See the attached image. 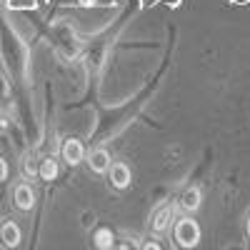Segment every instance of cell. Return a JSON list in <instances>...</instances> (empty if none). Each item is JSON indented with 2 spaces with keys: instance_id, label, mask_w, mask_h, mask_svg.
<instances>
[{
  "instance_id": "obj_1",
  "label": "cell",
  "mask_w": 250,
  "mask_h": 250,
  "mask_svg": "<svg viewBox=\"0 0 250 250\" xmlns=\"http://www.w3.org/2000/svg\"><path fill=\"white\" fill-rule=\"evenodd\" d=\"M175 240L180 248H195L200 243V228L195 220L190 218H183L175 223Z\"/></svg>"
},
{
  "instance_id": "obj_2",
  "label": "cell",
  "mask_w": 250,
  "mask_h": 250,
  "mask_svg": "<svg viewBox=\"0 0 250 250\" xmlns=\"http://www.w3.org/2000/svg\"><path fill=\"white\" fill-rule=\"evenodd\" d=\"M130 168L125 163H113L110 165V183L113 188H118V190H123V188H128L130 185Z\"/></svg>"
},
{
  "instance_id": "obj_3",
  "label": "cell",
  "mask_w": 250,
  "mask_h": 250,
  "mask_svg": "<svg viewBox=\"0 0 250 250\" xmlns=\"http://www.w3.org/2000/svg\"><path fill=\"white\" fill-rule=\"evenodd\" d=\"M62 158H65L68 165H78L83 160V145H80V140L70 138V140L62 143Z\"/></svg>"
},
{
  "instance_id": "obj_4",
  "label": "cell",
  "mask_w": 250,
  "mask_h": 250,
  "mask_svg": "<svg viewBox=\"0 0 250 250\" xmlns=\"http://www.w3.org/2000/svg\"><path fill=\"white\" fill-rule=\"evenodd\" d=\"M15 205L20 210H30L35 205V193L30 190V185H18L15 188Z\"/></svg>"
},
{
  "instance_id": "obj_5",
  "label": "cell",
  "mask_w": 250,
  "mask_h": 250,
  "mask_svg": "<svg viewBox=\"0 0 250 250\" xmlns=\"http://www.w3.org/2000/svg\"><path fill=\"white\" fill-rule=\"evenodd\" d=\"M88 163H90V168H93L95 173H108V170H110V155H108L105 150H93Z\"/></svg>"
},
{
  "instance_id": "obj_6",
  "label": "cell",
  "mask_w": 250,
  "mask_h": 250,
  "mask_svg": "<svg viewBox=\"0 0 250 250\" xmlns=\"http://www.w3.org/2000/svg\"><path fill=\"white\" fill-rule=\"evenodd\" d=\"M0 238H3V243L8 248H15L20 243V228L15 223H5L3 228H0Z\"/></svg>"
},
{
  "instance_id": "obj_7",
  "label": "cell",
  "mask_w": 250,
  "mask_h": 250,
  "mask_svg": "<svg viewBox=\"0 0 250 250\" xmlns=\"http://www.w3.org/2000/svg\"><path fill=\"white\" fill-rule=\"evenodd\" d=\"M180 205L185 208V210H198V208H200V190H198V188H190V190H185Z\"/></svg>"
},
{
  "instance_id": "obj_8",
  "label": "cell",
  "mask_w": 250,
  "mask_h": 250,
  "mask_svg": "<svg viewBox=\"0 0 250 250\" xmlns=\"http://www.w3.org/2000/svg\"><path fill=\"white\" fill-rule=\"evenodd\" d=\"M170 218H173V208L170 205H165L163 208V210L155 215V220H153V228H155V230L158 233H163L165 230V228H168V223H170Z\"/></svg>"
},
{
  "instance_id": "obj_9",
  "label": "cell",
  "mask_w": 250,
  "mask_h": 250,
  "mask_svg": "<svg viewBox=\"0 0 250 250\" xmlns=\"http://www.w3.org/2000/svg\"><path fill=\"white\" fill-rule=\"evenodd\" d=\"M93 240H95V248H100V250H110L115 238H113V233L108 230V228H100V230L95 233V238H93Z\"/></svg>"
},
{
  "instance_id": "obj_10",
  "label": "cell",
  "mask_w": 250,
  "mask_h": 250,
  "mask_svg": "<svg viewBox=\"0 0 250 250\" xmlns=\"http://www.w3.org/2000/svg\"><path fill=\"white\" fill-rule=\"evenodd\" d=\"M40 178H43V180H55L58 178V163L53 158L43 160V165H40Z\"/></svg>"
},
{
  "instance_id": "obj_11",
  "label": "cell",
  "mask_w": 250,
  "mask_h": 250,
  "mask_svg": "<svg viewBox=\"0 0 250 250\" xmlns=\"http://www.w3.org/2000/svg\"><path fill=\"white\" fill-rule=\"evenodd\" d=\"M10 8H33L35 0H8Z\"/></svg>"
},
{
  "instance_id": "obj_12",
  "label": "cell",
  "mask_w": 250,
  "mask_h": 250,
  "mask_svg": "<svg viewBox=\"0 0 250 250\" xmlns=\"http://www.w3.org/2000/svg\"><path fill=\"white\" fill-rule=\"evenodd\" d=\"M23 173H25V175H35V165H33L30 160H25V165H23Z\"/></svg>"
},
{
  "instance_id": "obj_13",
  "label": "cell",
  "mask_w": 250,
  "mask_h": 250,
  "mask_svg": "<svg viewBox=\"0 0 250 250\" xmlns=\"http://www.w3.org/2000/svg\"><path fill=\"white\" fill-rule=\"evenodd\" d=\"M8 178V165H5V160L0 158V180H5Z\"/></svg>"
},
{
  "instance_id": "obj_14",
  "label": "cell",
  "mask_w": 250,
  "mask_h": 250,
  "mask_svg": "<svg viewBox=\"0 0 250 250\" xmlns=\"http://www.w3.org/2000/svg\"><path fill=\"white\" fill-rule=\"evenodd\" d=\"M78 3H80V5H85V8H88V5H95V0H78Z\"/></svg>"
},
{
  "instance_id": "obj_15",
  "label": "cell",
  "mask_w": 250,
  "mask_h": 250,
  "mask_svg": "<svg viewBox=\"0 0 250 250\" xmlns=\"http://www.w3.org/2000/svg\"><path fill=\"white\" fill-rule=\"evenodd\" d=\"M248 235H250V218H248Z\"/></svg>"
},
{
  "instance_id": "obj_16",
  "label": "cell",
  "mask_w": 250,
  "mask_h": 250,
  "mask_svg": "<svg viewBox=\"0 0 250 250\" xmlns=\"http://www.w3.org/2000/svg\"><path fill=\"white\" fill-rule=\"evenodd\" d=\"M235 3H248V0H235Z\"/></svg>"
}]
</instances>
